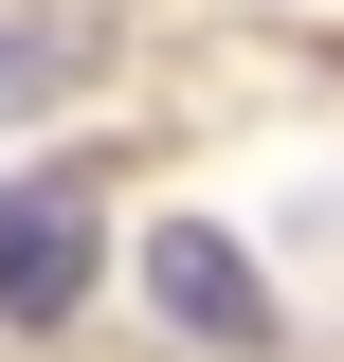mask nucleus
<instances>
[{"label":"nucleus","mask_w":344,"mask_h":362,"mask_svg":"<svg viewBox=\"0 0 344 362\" xmlns=\"http://www.w3.org/2000/svg\"><path fill=\"white\" fill-rule=\"evenodd\" d=\"M91 272H109V218H91V181H73V163L0 181V326H73V308H91Z\"/></svg>","instance_id":"1"},{"label":"nucleus","mask_w":344,"mask_h":362,"mask_svg":"<svg viewBox=\"0 0 344 362\" xmlns=\"http://www.w3.org/2000/svg\"><path fill=\"white\" fill-rule=\"evenodd\" d=\"M145 290H164L181 344H272V290H254V254H236L217 218H164V235H145Z\"/></svg>","instance_id":"2"},{"label":"nucleus","mask_w":344,"mask_h":362,"mask_svg":"<svg viewBox=\"0 0 344 362\" xmlns=\"http://www.w3.org/2000/svg\"><path fill=\"white\" fill-rule=\"evenodd\" d=\"M55 73H73V37L0 0V127H37V109H55Z\"/></svg>","instance_id":"3"}]
</instances>
